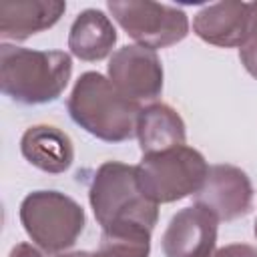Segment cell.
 <instances>
[{
	"label": "cell",
	"instance_id": "cell-1",
	"mask_svg": "<svg viewBox=\"0 0 257 257\" xmlns=\"http://www.w3.org/2000/svg\"><path fill=\"white\" fill-rule=\"evenodd\" d=\"M88 201L102 231L153 233L159 221V205L145 197L137 181V169L126 163H102L90 183Z\"/></svg>",
	"mask_w": 257,
	"mask_h": 257
},
{
	"label": "cell",
	"instance_id": "cell-2",
	"mask_svg": "<svg viewBox=\"0 0 257 257\" xmlns=\"http://www.w3.org/2000/svg\"><path fill=\"white\" fill-rule=\"evenodd\" d=\"M72 76V58L64 50H34L0 44V88L20 104L54 102Z\"/></svg>",
	"mask_w": 257,
	"mask_h": 257
},
{
	"label": "cell",
	"instance_id": "cell-3",
	"mask_svg": "<svg viewBox=\"0 0 257 257\" xmlns=\"http://www.w3.org/2000/svg\"><path fill=\"white\" fill-rule=\"evenodd\" d=\"M66 108L80 128L104 143H122L137 137L141 104L122 96L100 72L88 70L78 76Z\"/></svg>",
	"mask_w": 257,
	"mask_h": 257
},
{
	"label": "cell",
	"instance_id": "cell-4",
	"mask_svg": "<svg viewBox=\"0 0 257 257\" xmlns=\"http://www.w3.org/2000/svg\"><path fill=\"white\" fill-rule=\"evenodd\" d=\"M20 223L42 253L60 255L84 231L86 215L72 197L60 191H32L20 203Z\"/></svg>",
	"mask_w": 257,
	"mask_h": 257
},
{
	"label": "cell",
	"instance_id": "cell-5",
	"mask_svg": "<svg viewBox=\"0 0 257 257\" xmlns=\"http://www.w3.org/2000/svg\"><path fill=\"white\" fill-rule=\"evenodd\" d=\"M135 169L141 191L157 205L197 195L209 175L205 157L187 145L143 155Z\"/></svg>",
	"mask_w": 257,
	"mask_h": 257
},
{
	"label": "cell",
	"instance_id": "cell-6",
	"mask_svg": "<svg viewBox=\"0 0 257 257\" xmlns=\"http://www.w3.org/2000/svg\"><path fill=\"white\" fill-rule=\"evenodd\" d=\"M106 8L128 38L151 50L173 46L189 34L187 14L171 4L151 0H108Z\"/></svg>",
	"mask_w": 257,
	"mask_h": 257
},
{
	"label": "cell",
	"instance_id": "cell-7",
	"mask_svg": "<svg viewBox=\"0 0 257 257\" xmlns=\"http://www.w3.org/2000/svg\"><path fill=\"white\" fill-rule=\"evenodd\" d=\"M108 80L128 100L141 104L157 100L163 92V62L157 50L126 44L112 52L108 66Z\"/></svg>",
	"mask_w": 257,
	"mask_h": 257
},
{
	"label": "cell",
	"instance_id": "cell-8",
	"mask_svg": "<svg viewBox=\"0 0 257 257\" xmlns=\"http://www.w3.org/2000/svg\"><path fill=\"white\" fill-rule=\"evenodd\" d=\"M195 205L209 209L219 221L245 217L253 207V185L235 165H213L205 185L195 195Z\"/></svg>",
	"mask_w": 257,
	"mask_h": 257
},
{
	"label": "cell",
	"instance_id": "cell-9",
	"mask_svg": "<svg viewBox=\"0 0 257 257\" xmlns=\"http://www.w3.org/2000/svg\"><path fill=\"white\" fill-rule=\"evenodd\" d=\"M219 219L201 205H191L177 211L165 233V257H211L217 245Z\"/></svg>",
	"mask_w": 257,
	"mask_h": 257
},
{
	"label": "cell",
	"instance_id": "cell-10",
	"mask_svg": "<svg viewBox=\"0 0 257 257\" xmlns=\"http://www.w3.org/2000/svg\"><path fill=\"white\" fill-rule=\"evenodd\" d=\"M193 32L207 44L241 48L249 40V2L225 0L203 6L193 16Z\"/></svg>",
	"mask_w": 257,
	"mask_h": 257
},
{
	"label": "cell",
	"instance_id": "cell-11",
	"mask_svg": "<svg viewBox=\"0 0 257 257\" xmlns=\"http://www.w3.org/2000/svg\"><path fill=\"white\" fill-rule=\"evenodd\" d=\"M66 12L60 0H2L0 38L22 42L32 34L52 28Z\"/></svg>",
	"mask_w": 257,
	"mask_h": 257
},
{
	"label": "cell",
	"instance_id": "cell-12",
	"mask_svg": "<svg viewBox=\"0 0 257 257\" xmlns=\"http://www.w3.org/2000/svg\"><path fill=\"white\" fill-rule=\"evenodd\" d=\"M20 153L32 167L50 175L68 171L74 161L70 137L52 124L28 126L20 139Z\"/></svg>",
	"mask_w": 257,
	"mask_h": 257
},
{
	"label": "cell",
	"instance_id": "cell-13",
	"mask_svg": "<svg viewBox=\"0 0 257 257\" xmlns=\"http://www.w3.org/2000/svg\"><path fill=\"white\" fill-rule=\"evenodd\" d=\"M114 44L116 28L102 10L86 8L74 18L68 32V48L72 56L84 62H96L106 58Z\"/></svg>",
	"mask_w": 257,
	"mask_h": 257
},
{
	"label": "cell",
	"instance_id": "cell-14",
	"mask_svg": "<svg viewBox=\"0 0 257 257\" xmlns=\"http://www.w3.org/2000/svg\"><path fill=\"white\" fill-rule=\"evenodd\" d=\"M137 139L143 155H149L185 145L187 131L181 114L173 106L165 102H151L139 112Z\"/></svg>",
	"mask_w": 257,
	"mask_h": 257
},
{
	"label": "cell",
	"instance_id": "cell-15",
	"mask_svg": "<svg viewBox=\"0 0 257 257\" xmlns=\"http://www.w3.org/2000/svg\"><path fill=\"white\" fill-rule=\"evenodd\" d=\"M98 257H149L151 233L145 231H118L100 233Z\"/></svg>",
	"mask_w": 257,
	"mask_h": 257
},
{
	"label": "cell",
	"instance_id": "cell-16",
	"mask_svg": "<svg viewBox=\"0 0 257 257\" xmlns=\"http://www.w3.org/2000/svg\"><path fill=\"white\" fill-rule=\"evenodd\" d=\"M211 257H257V249L247 243H231L221 249H215Z\"/></svg>",
	"mask_w": 257,
	"mask_h": 257
},
{
	"label": "cell",
	"instance_id": "cell-17",
	"mask_svg": "<svg viewBox=\"0 0 257 257\" xmlns=\"http://www.w3.org/2000/svg\"><path fill=\"white\" fill-rule=\"evenodd\" d=\"M239 60L245 70L257 80V42H247L239 48Z\"/></svg>",
	"mask_w": 257,
	"mask_h": 257
},
{
	"label": "cell",
	"instance_id": "cell-18",
	"mask_svg": "<svg viewBox=\"0 0 257 257\" xmlns=\"http://www.w3.org/2000/svg\"><path fill=\"white\" fill-rule=\"evenodd\" d=\"M8 257H44L42 251L38 247H34L32 243H16L12 249H10V255Z\"/></svg>",
	"mask_w": 257,
	"mask_h": 257
},
{
	"label": "cell",
	"instance_id": "cell-19",
	"mask_svg": "<svg viewBox=\"0 0 257 257\" xmlns=\"http://www.w3.org/2000/svg\"><path fill=\"white\" fill-rule=\"evenodd\" d=\"M257 42V2H249V40Z\"/></svg>",
	"mask_w": 257,
	"mask_h": 257
},
{
	"label": "cell",
	"instance_id": "cell-20",
	"mask_svg": "<svg viewBox=\"0 0 257 257\" xmlns=\"http://www.w3.org/2000/svg\"><path fill=\"white\" fill-rule=\"evenodd\" d=\"M58 257H98V253H92V251H70V253H60Z\"/></svg>",
	"mask_w": 257,
	"mask_h": 257
}]
</instances>
